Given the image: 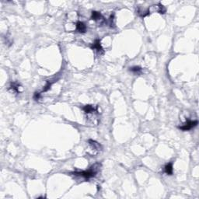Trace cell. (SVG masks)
<instances>
[{
	"mask_svg": "<svg viewBox=\"0 0 199 199\" xmlns=\"http://www.w3.org/2000/svg\"><path fill=\"white\" fill-rule=\"evenodd\" d=\"M76 30L78 32H80V33L83 34L87 32V27L84 23L81 22V21H78L76 23Z\"/></svg>",
	"mask_w": 199,
	"mask_h": 199,
	"instance_id": "obj_7",
	"label": "cell"
},
{
	"mask_svg": "<svg viewBox=\"0 0 199 199\" xmlns=\"http://www.w3.org/2000/svg\"><path fill=\"white\" fill-rule=\"evenodd\" d=\"M101 164L100 163H97L91 166L88 170L81 172H73L71 173V174L74 176H78V177H82L85 179H90L92 177H94L98 173V171L101 169Z\"/></svg>",
	"mask_w": 199,
	"mask_h": 199,
	"instance_id": "obj_1",
	"label": "cell"
},
{
	"mask_svg": "<svg viewBox=\"0 0 199 199\" xmlns=\"http://www.w3.org/2000/svg\"><path fill=\"white\" fill-rule=\"evenodd\" d=\"M88 143L90 149L94 151V154H97V153H98L99 152H101L102 150V146H101V144L98 143L96 141L90 139V140H88Z\"/></svg>",
	"mask_w": 199,
	"mask_h": 199,
	"instance_id": "obj_4",
	"label": "cell"
},
{
	"mask_svg": "<svg viewBox=\"0 0 199 199\" xmlns=\"http://www.w3.org/2000/svg\"><path fill=\"white\" fill-rule=\"evenodd\" d=\"M91 48L93 49V50L96 51L99 55H103L104 53V48H103L102 46H101L100 39H97V40H95V41H94V43H93V44L91 45Z\"/></svg>",
	"mask_w": 199,
	"mask_h": 199,
	"instance_id": "obj_5",
	"label": "cell"
},
{
	"mask_svg": "<svg viewBox=\"0 0 199 199\" xmlns=\"http://www.w3.org/2000/svg\"><path fill=\"white\" fill-rule=\"evenodd\" d=\"M149 13L152 12H156L160 14H164L166 12V8L162 4H157V5H152L150 8H149Z\"/></svg>",
	"mask_w": 199,
	"mask_h": 199,
	"instance_id": "obj_6",
	"label": "cell"
},
{
	"mask_svg": "<svg viewBox=\"0 0 199 199\" xmlns=\"http://www.w3.org/2000/svg\"><path fill=\"white\" fill-rule=\"evenodd\" d=\"M91 19L94 20V21H96L97 23H98L99 24H101V26L105 24L107 21L104 19V16H102V14L100 12H97V11H93L92 12V16Z\"/></svg>",
	"mask_w": 199,
	"mask_h": 199,
	"instance_id": "obj_2",
	"label": "cell"
},
{
	"mask_svg": "<svg viewBox=\"0 0 199 199\" xmlns=\"http://www.w3.org/2000/svg\"><path fill=\"white\" fill-rule=\"evenodd\" d=\"M54 82L55 81H50V80H48L47 81V83H46V85L44 86V88L43 89V90H42L41 92V93H43V92H46V91H48V90H49V89L51 88V87H52V84H53V83H54Z\"/></svg>",
	"mask_w": 199,
	"mask_h": 199,
	"instance_id": "obj_12",
	"label": "cell"
},
{
	"mask_svg": "<svg viewBox=\"0 0 199 199\" xmlns=\"http://www.w3.org/2000/svg\"><path fill=\"white\" fill-rule=\"evenodd\" d=\"M19 88H20L19 83H11L10 89L12 90V92L16 93V94H20Z\"/></svg>",
	"mask_w": 199,
	"mask_h": 199,
	"instance_id": "obj_9",
	"label": "cell"
},
{
	"mask_svg": "<svg viewBox=\"0 0 199 199\" xmlns=\"http://www.w3.org/2000/svg\"><path fill=\"white\" fill-rule=\"evenodd\" d=\"M129 70L132 73H135V74H141L142 72V69L141 67H139V66H134V67H132L130 68Z\"/></svg>",
	"mask_w": 199,
	"mask_h": 199,
	"instance_id": "obj_10",
	"label": "cell"
},
{
	"mask_svg": "<svg viewBox=\"0 0 199 199\" xmlns=\"http://www.w3.org/2000/svg\"><path fill=\"white\" fill-rule=\"evenodd\" d=\"M197 121H190V120H187L186 123L183 124L181 126H179V129L182 130V131H189V130L192 129L194 127L197 126Z\"/></svg>",
	"mask_w": 199,
	"mask_h": 199,
	"instance_id": "obj_3",
	"label": "cell"
},
{
	"mask_svg": "<svg viewBox=\"0 0 199 199\" xmlns=\"http://www.w3.org/2000/svg\"><path fill=\"white\" fill-rule=\"evenodd\" d=\"M173 163H169L167 164H166V166H164V172L168 175H172L173 174Z\"/></svg>",
	"mask_w": 199,
	"mask_h": 199,
	"instance_id": "obj_8",
	"label": "cell"
},
{
	"mask_svg": "<svg viewBox=\"0 0 199 199\" xmlns=\"http://www.w3.org/2000/svg\"><path fill=\"white\" fill-rule=\"evenodd\" d=\"M108 25H110L111 27H114V25H115V20H114V13L111 14V16H110V19L108 20Z\"/></svg>",
	"mask_w": 199,
	"mask_h": 199,
	"instance_id": "obj_11",
	"label": "cell"
}]
</instances>
